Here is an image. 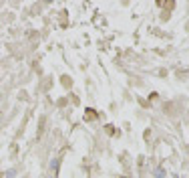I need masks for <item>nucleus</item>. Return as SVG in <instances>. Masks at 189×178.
<instances>
[{
	"label": "nucleus",
	"mask_w": 189,
	"mask_h": 178,
	"mask_svg": "<svg viewBox=\"0 0 189 178\" xmlns=\"http://www.w3.org/2000/svg\"><path fill=\"white\" fill-rule=\"evenodd\" d=\"M155 174H157V176H155V178H163V170H161V168H159V170H157V172H155Z\"/></svg>",
	"instance_id": "1"
}]
</instances>
